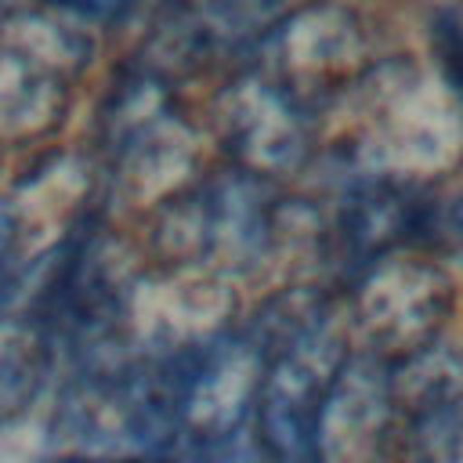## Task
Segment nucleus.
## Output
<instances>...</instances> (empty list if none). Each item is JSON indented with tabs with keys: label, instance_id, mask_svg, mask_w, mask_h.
I'll list each match as a JSON object with an SVG mask.
<instances>
[{
	"label": "nucleus",
	"instance_id": "obj_4",
	"mask_svg": "<svg viewBox=\"0 0 463 463\" xmlns=\"http://www.w3.org/2000/svg\"><path fill=\"white\" fill-rule=\"evenodd\" d=\"M459 235H463V206H459Z\"/></svg>",
	"mask_w": 463,
	"mask_h": 463
},
{
	"label": "nucleus",
	"instance_id": "obj_3",
	"mask_svg": "<svg viewBox=\"0 0 463 463\" xmlns=\"http://www.w3.org/2000/svg\"><path fill=\"white\" fill-rule=\"evenodd\" d=\"M405 373L391 383V423L380 459L463 463V365L420 354L405 362Z\"/></svg>",
	"mask_w": 463,
	"mask_h": 463
},
{
	"label": "nucleus",
	"instance_id": "obj_2",
	"mask_svg": "<svg viewBox=\"0 0 463 463\" xmlns=\"http://www.w3.org/2000/svg\"><path fill=\"white\" fill-rule=\"evenodd\" d=\"M452 304L449 279L420 260H394L369 275L354 307V333L362 358L412 362L430 351Z\"/></svg>",
	"mask_w": 463,
	"mask_h": 463
},
{
	"label": "nucleus",
	"instance_id": "obj_1",
	"mask_svg": "<svg viewBox=\"0 0 463 463\" xmlns=\"http://www.w3.org/2000/svg\"><path fill=\"white\" fill-rule=\"evenodd\" d=\"M347 358L344 340L315 326L264 362L253 398V441L271 463H318L322 416Z\"/></svg>",
	"mask_w": 463,
	"mask_h": 463
}]
</instances>
